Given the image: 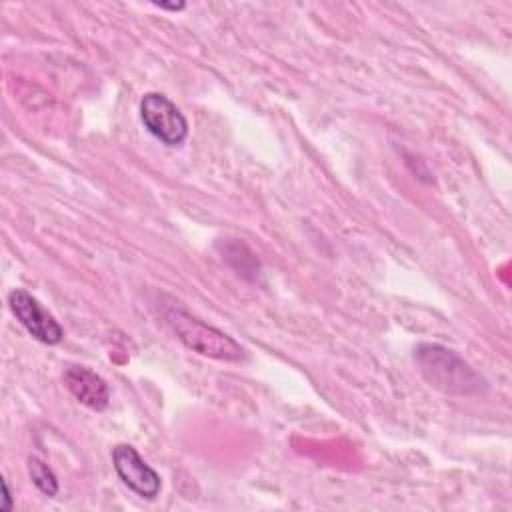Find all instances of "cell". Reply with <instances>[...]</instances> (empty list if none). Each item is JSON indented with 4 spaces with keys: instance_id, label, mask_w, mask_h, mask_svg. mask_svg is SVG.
I'll return each instance as SVG.
<instances>
[{
    "instance_id": "obj_1",
    "label": "cell",
    "mask_w": 512,
    "mask_h": 512,
    "mask_svg": "<svg viewBox=\"0 0 512 512\" xmlns=\"http://www.w3.org/2000/svg\"><path fill=\"white\" fill-rule=\"evenodd\" d=\"M414 362L422 378L436 390L454 396H474L488 388V382L478 374L458 352L442 344H418Z\"/></svg>"
},
{
    "instance_id": "obj_6",
    "label": "cell",
    "mask_w": 512,
    "mask_h": 512,
    "mask_svg": "<svg viewBox=\"0 0 512 512\" xmlns=\"http://www.w3.org/2000/svg\"><path fill=\"white\" fill-rule=\"evenodd\" d=\"M64 384L68 392L90 410H104L110 404V390L102 376L86 366H68L64 370Z\"/></svg>"
},
{
    "instance_id": "obj_10",
    "label": "cell",
    "mask_w": 512,
    "mask_h": 512,
    "mask_svg": "<svg viewBox=\"0 0 512 512\" xmlns=\"http://www.w3.org/2000/svg\"><path fill=\"white\" fill-rule=\"evenodd\" d=\"M160 8H166V10H182L184 8V4L180 2V4H160V2H156Z\"/></svg>"
},
{
    "instance_id": "obj_8",
    "label": "cell",
    "mask_w": 512,
    "mask_h": 512,
    "mask_svg": "<svg viewBox=\"0 0 512 512\" xmlns=\"http://www.w3.org/2000/svg\"><path fill=\"white\" fill-rule=\"evenodd\" d=\"M28 474H30L34 486L44 496H56L58 494V478L46 462H42L36 456H30L28 458Z\"/></svg>"
},
{
    "instance_id": "obj_9",
    "label": "cell",
    "mask_w": 512,
    "mask_h": 512,
    "mask_svg": "<svg viewBox=\"0 0 512 512\" xmlns=\"http://www.w3.org/2000/svg\"><path fill=\"white\" fill-rule=\"evenodd\" d=\"M2 488H4V496H2V498H4V502H2V510H4V512H8V510H12V494H10V488H8V482H6V480L2 482Z\"/></svg>"
},
{
    "instance_id": "obj_7",
    "label": "cell",
    "mask_w": 512,
    "mask_h": 512,
    "mask_svg": "<svg viewBox=\"0 0 512 512\" xmlns=\"http://www.w3.org/2000/svg\"><path fill=\"white\" fill-rule=\"evenodd\" d=\"M218 250L222 254V258L244 278H254L260 270V264L254 256V252L238 242V240H226V242H218Z\"/></svg>"
},
{
    "instance_id": "obj_4",
    "label": "cell",
    "mask_w": 512,
    "mask_h": 512,
    "mask_svg": "<svg viewBox=\"0 0 512 512\" xmlns=\"http://www.w3.org/2000/svg\"><path fill=\"white\" fill-rule=\"evenodd\" d=\"M8 306L16 320L26 328V332L42 344H58L64 338V330L58 320L46 312L40 302L26 290L16 288L8 294Z\"/></svg>"
},
{
    "instance_id": "obj_3",
    "label": "cell",
    "mask_w": 512,
    "mask_h": 512,
    "mask_svg": "<svg viewBox=\"0 0 512 512\" xmlns=\"http://www.w3.org/2000/svg\"><path fill=\"white\" fill-rule=\"evenodd\" d=\"M140 118L146 130L166 146H180L188 136L184 114L160 92H148L140 100Z\"/></svg>"
},
{
    "instance_id": "obj_5",
    "label": "cell",
    "mask_w": 512,
    "mask_h": 512,
    "mask_svg": "<svg viewBox=\"0 0 512 512\" xmlns=\"http://www.w3.org/2000/svg\"><path fill=\"white\" fill-rule=\"evenodd\" d=\"M112 464L118 478L138 496L152 500L160 494L162 480L154 468H150L138 450L130 444H118L112 450Z\"/></svg>"
},
{
    "instance_id": "obj_2",
    "label": "cell",
    "mask_w": 512,
    "mask_h": 512,
    "mask_svg": "<svg viewBox=\"0 0 512 512\" xmlns=\"http://www.w3.org/2000/svg\"><path fill=\"white\" fill-rule=\"evenodd\" d=\"M166 322L170 324L178 340L200 356L226 360V362H240L246 358L244 348L234 338H230L228 334H224L214 326L204 324L202 320L190 316L180 308L168 310Z\"/></svg>"
}]
</instances>
